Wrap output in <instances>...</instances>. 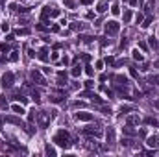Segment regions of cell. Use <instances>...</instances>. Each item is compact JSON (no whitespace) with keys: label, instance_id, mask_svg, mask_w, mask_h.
<instances>
[{"label":"cell","instance_id":"6da1fadb","mask_svg":"<svg viewBox=\"0 0 159 157\" xmlns=\"http://www.w3.org/2000/svg\"><path fill=\"white\" fill-rule=\"evenodd\" d=\"M54 142L59 146V148H63V150H68L72 146V142H71V135H68L65 129H59V131L54 135Z\"/></svg>","mask_w":159,"mask_h":157},{"label":"cell","instance_id":"7a4b0ae2","mask_svg":"<svg viewBox=\"0 0 159 157\" xmlns=\"http://www.w3.org/2000/svg\"><path fill=\"white\" fill-rule=\"evenodd\" d=\"M106 35H117V33L120 32V24L117 22V20H109V22H106Z\"/></svg>","mask_w":159,"mask_h":157},{"label":"cell","instance_id":"3957f363","mask_svg":"<svg viewBox=\"0 0 159 157\" xmlns=\"http://www.w3.org/2000/svg\"><path fill=\"white\" fill-rule=\"evenodd\" d=\"M0 81H2L0 85H2L4 89H11L13 87V81H15V76H13V72H4Z\"/></svg>","mask_w":159,"mask_h":157},{"label":"cell","instance_id":"277c9868","mask_svg":"<svg viewBox=\"0 0 159 157\" xmlns=\"http://www.w3.org/2000/svg\"><path fill=\"white\" fill-rule=\"evenodd\" d=\"M30 76H32V80L35 81V83H39V85H46V81H45V76L41 74L37 69H33L32 72H30Z\"/></svg>","mask_w":159,"mask_h":157},{"label":"cell","instance_id":"5b68a950","mask_svg":"<svg viewBox=\"0 0 159 157\" xmlns=\"http://www.w3.org/2000/svg\"><path fill=\"white\" fill-rule=\"evenodd\" d=\"M83 135H93V137H102V129L100 128H93V126H89V128H83V131H81Z\"/></svg>","mask_w":159,"mask_h":157},{"label":"cell","instance_id":"8992f818","mask_svg":"<svg viewBox=\"0 0 159 157\" xmlns=\"http://www.w3.org/2000/svg\"><path fill=\"white\" fill-rule=\"evenodd\" d=\"M4 120L8 122V124H15V126H20V128H24V129L28 128V126H26L22 120H20V118H17V117H4Z\"/></svg>","mask_w":159,"mask_h":157},{"label":"cell","instance_id":"52a82bcc","mask_svg":"<svg viewBox=\"0 0 159 157\" xmlns=\"http://www.w3.org/2000/svg\"><path fill=\"white\" fill-rule=\"evenodd\" d=\"M48 120H50V113H39V126L41 128H46Z\"/></svg>","mask_w":159,"mask_h":157},{"label":"cell","instance_id":"ba28073f","mask_svg":"<svg viewBox=\"0 0 159 157\" xmlns=\"http://www.w3.org/2000/svg\"><path fill=\"white\" fill-rule=\"evenodd\" d=\"M76 118L81 120V122H91V120H93V115H91V113L81 111V113H76Z\"/></svg>","mask_w":159,"mask_h":157},{"label":"cell","instance_id":"9c48e42d","mask_svg":"<svg viewBox=\"0 0 159 157\" xmlns=\"http://www.w3.org/2000/svg\"><path fill=\"white\" fill-rule=\"evenodd\" d=\"M146 144L150 146V148H157V144H159V139L155 137V135H152V137H146Z\"/></svg>","mask_w":159,"mask_h":157},{"label":"cell","instance_id":"30bf717a","mask_svg":"<svg viewBox=\"0 0 159 157\" xmlns=\"http://www.w3.org/2000/svg\"><path fill=\"white\" fill-rule=\"evenodd\" d=\"M81 94H83V96H91V98H93V102H96L98 105H104V100L98 96V94H93V92H81Z\"/></svg>","mask_w":159,"mask_h":157},{"label":"cell","instance_id":"8fae6325","mask_svg":"<svg viewBox=\"0 0 159 157\" xmlns=\"http://www.w3.org/2000/svg\"><path fill=\"white\" fill-rule=\"evenodd\" d=\"M106 139H107L109 144H113V142H115V129L113 128H109L107 131H106Z\"/></svg>","mask_w":159,"mask_h":157},{"label":"cell","instance_id":"7c38bea8","mask_svg":"<svg viewBox=\"0 0 159 157\" xmlns=\"http://www.w3.org/2000/svg\"><path fill=\"white\" fill-rule=\"evenodd\" d=\"M113 80H115V81H119L120 85H130V80H128L126 76H113Z\"/></svg>","mask_w":159,"mask_h":157},{"label":"cell","instance_id":"4fadbf2b","mask_svg":"<svg viewBox=\"0 0 159 157\" xmlns=\"http://www.w3.org/2000/svg\"><path fill=\"white\" fill-rule=\"evenodd\" d=\"M39 59L45 61V63L48 61V48H41V50H39Z\"/></svg>","mask_w":159,"mask_h":157},{"label":"cell","instance_id":"5bb4252c","mask_svg":"<svg viewBox=\"0 0 159 157\" xmlns=\"http://www.w3.org/2000/svg\"><path fill=\"white\" fill-rule=\"evenodd\" d=\"M50 11H52V8H50V6L43 8V11H41V19H43V20H46L48 17H50Z\"/></svg>","mask_w":159,"mask_h":157},{"label":"cell","instance_id":"9a60e30c","mask_svg":"<svg viewBox=\"0 0 159 157\" xmlns=\"http://www.w3.org/2000/svg\"><path fill=\"white\" fill-rule=\"evenodd\" d=\"M11 109H13V113H17V115H24V113H26V111H24V107H22V105H19V104L11 105Z\"/></svg>","mask_w":159,"mask_h":157},{"label":"cell","instance_id":"2e32d148","mask_svg":"<svg viewBox=\"0 0 159 157\" xmlns=\"http://www.w3.org/2000/svg\"><path fill=\"white\" fill-rule=\"evenodd\" d=\"M71 74H72L74 78H78L80 74H81V67H80V65H74V67H72V70H71Z\"/></svg>","mask_w":159,"mask_h":157},{"label":"cell","instance_id":"e0dca14e","mask_svg":"<svg viewBox=\"0 0 159 157\" xmlns=\"http://www.w3.org/2000/svg\"><path fill=\"white\" fill-rule=\"evenodd\" d=\"M146 81H148V83H152V85H159V76H157V74H155V76H148Z\"/></svg>","mask_w":159,"mask_h":157},{"label":"cell","instance_id":"ac0fdd59","mask_svg":"<svg viewBox=\"0 0 159 157\" xmlns=\"http://www.w3.org/2000/svg\"><path fill=\"white\" fill-rule=\"evenodd\" d=\"M45 153H46V155H50V157H56V150H54L50 144H46V148H45Z\"/></svg>","mask_w":159,"mask_h":157},{"label":"cell","instance_id":"d6986e66","mask_svg":"<svg viewBox=\"0 0 159 157\" xmlns=\"http://www.w3.org/2000/svg\"><path fill=\"white\" fill-rule=\"evenodd\" d=\"M131 17H133V13H131L130 9H126V11H124V22H130V20H131Z\"/></svg>","mask_w":159,"mask_h":157},{"label":"cell","instance_id":"ffe728a7","mask_svg":"<svg viewBox=\"0 0 159 157\" xmlns=\"http://www.w3.org/2000/svg\"><path fill=\"white\" fill-rule=\"evenodd\" d=\"M71 28H72V30H76V32H78V30L81 32V30L85 28V24H81V22H74V24H71Z\"/></svg>","mask_w":159,"mask_h":157},{"label":"cell","instance_id":"44dd1931","mask_svg":"<svg viewBox=\"0 0 159 157\" xmlns=\"http://www.w3.org/2000/svg\"><path fill=\"white\" fill-rule=\"evenodd\" d=\"M124 133H126V135H130V137H133V135H137V133H135V129H131V126H130V124H128L126 128H124Z\"/></svg>","mask_w":159,"mask_h":157},{"label":"cell","instance_id":"7402d4cb","mask_svg":"<svg viewBox=\"0 0 159 157\" xmlns=\"http://www.w3.org/2000/svg\"><path fill=\"white\" fill-rule=\"evenodd\" d=\"M126 122L130 126H133V124H139V117H128L126 118Z\"/></svg>","mask_w":159,"mask_h":157},{"label":"cell","instance_id":"603a6c76","mask_svg":"<svg viewBox=\"0 0 159 157\" xmlns=\"http://www.w3.org/2000/svg\"><path fill=\"white\" fill-rule=\"evenodd\" d=\"M131 54H133V59H135V61H142V59H144V57H142V54H141L139 50H133Z\"/></svg>","mask_w":159,"mask_h":157},{"label":"cell","instance_id":"cb8c5ba5","mask_svg":"<svg viewBox=\"0 0 159 157\" xmlns=\"http://www.w3.org/2000/svg\"><path fill=\"white\" fill-rule=\"evenodd\" d=\"M106 8H107V4H106V2H100L98 6H96V11H98V13H104V11H106Z\"/></svg>","mask_w":159,"mask_h":157},{"label":"cell","instance_id":"d4e9b609","mask_svg":"<svg viewBox=\"0 0 159 157\" xmlns=\"http://www.w3.org/2000/svg\"><path fill=\"white\" fill-rule=\"evenodd\" d=\"M130 111H133V107H131V105H122V107H120V113H122V115H128Z\"/></svg>","mask_w":159,"mask_h":157},{"label":"cell","instance_id":"484cf974","mask_svg":"<svg viewBox=\"0 0 159 157\" xmlns=\"http://www.w3.org/2000/svg\"><path fill=\"white\" fill-rule=\"evenodd\" d=\"M17 35H30V30L28 28H19L17 30Z\"/></svg>","mask_w":159,"mask_h":157},{"label":"cell","instance_id":"4316f807","mask_svg":"<svg viewBox=\"0 0 159 157\" xmlns=\"http://www.w3.org/2000/svg\"><path fill=\"white\" fill-rule=\"evenodd\" d=\"M0 52H2V54L9 52V44H8V43H0Z\"/></svg>","mask_w":159,"mask_h":157},{"label":"cell","instance_id":"83f0119b","mask_svg":"<svg viewBox=\"0 0 159 157\" xmlns=\"http://www.w3.org/2000/svg\"><path fill=\"white\" fill-rule=\"evenodd\" d=\"M148 41H150V46H152V48H154V50H157V48H159V43H157V41H155L154 37H150Z\"/></svg>","mask_w":159,"mask_h":157},{"label":"cell","instance_id":"f1b7e54d","mask_svg":"<svg viewBox=\"0 0 159 157\" xmlns=\"http://www.w3.org/2000/svg\"><path fill=\"white\" fill-rule=\"evenodd\" d=\"M144 124H154V126H159V122H157L155 118H152V117H148V118H144Z\"/></svg>","mask_w":159,"mask_h":157},{"label":"cell","instance_id":"f546056e","mask_svg":"<svg viewBox=\"0 0 159 157\" xmlns=\"http://www.w3.org/2000/svg\"><path fill=\"white\" fill-rule=\"evenodd\" d=\"M50 102L52 104H61V102H63V96H50Z\"/></svg>","mask_w":159,"mask_h":157},{"label":"cell","instance_id":"4dcf8cb0","mask_svg":"<svg viewBox=\"0 0 159 157\" xmlns=\"http://www.w3.org/2000/svg\"><path fill=\"white\" fill-rule=\"evenodd\" d=\"M111 13H113V15H119V13H120L119 4H113V6H111Z\"/></svg>","mask_w":159,"mask_h":157},{"label":"cell","instance_id":"1f68e13d","mask_svg":"<svg viewBox=\"0 0 159 157\" xmlns=\"http://www.w3.org/2000/svg\"><path fill=\"white\" fill-rule=\"evenodd\" d=\"M80 39L83 41V43H93V39H94V37H91V35H80Z\"/></svg>","mask_w":159,"mask_h":157},{"label":"cell","instance_id":"d6a6232c","mask_svg":"<svg viewBox=\"0 0 159 157\" xmlns=\"http://www.w3.org/2000/svg\"><path fill=\"white\" fill-rule=\"evenodd\" d=\"M139 48H141L142 52H148V44L144 43V41H139Z\"/></svg>","mask_w":159,"mask_h":157},{"label":"cell","instance_id":"836d02e7","mask_svg":"<svg viewBox=\"0 0 159 157\" xmlns=\"http://www.w3.org/2000/svg\"><path fill=\"white\" fill-rule=\"evenodd\" d=\"M32 98L35 100V104H39V102H41V96H39V92H37V91H33V92H32Z\"/></svg>","mask_w":159,"mask_h":157},{"label":"cell","instance_id":"e575fe53","mask_svg":"<svg viewBox=\"0 0 159 157\" xmlns=\"http://www.w3.org/2000/svg\"><path fill=\"white\" fill-rule=\"evenodd\" d=\"M17 59H19V52H17V50H13V52H11V56H9V61H17Z\"/></svg>","mask_w":159,"mask_h":157},{"label":"cell","instance_id":"d590c367","mask_svg":"<svg viewBox=\"0 0 159 157\" xmlns=\"http://www.w3.org/2000/svg\"><path fill=\"white\" fill-rule=\"evenodd\" d=\"M0 107H8V100H6V96H4V94L0 96Z\"/></svg>","mask_w":159,"mask_h":157},{"label":"cell","instance_id":"8d00e7d4","mask_svg":"<svg viewBox=\"0 0 159 157\" xmlns=\"http://www.w3.org/2000/svg\"><path fill=\"white\" fill-rule=\"evenodd\" d=\"M85 74H87V76H93V74H94V70H93V67H91V65H87V67H85Z\"/></svg>","mask_w":159,"mask_h":157},{"label":"cell","instance_id":"74e56055","mask_svg":"<svg viewBox=\"0 0 159 157\" xmlns=\"http://www.w3.org/2000/svg\"><path fill=\"white\" fill-rule=\"evenodd\" d=\"M131 144H133L131 139H122V146H131Z\"/></svg>","mask_w":159,"mask_h":157},{"label":"cell","instance_id":"f35d334b","mask_svg":"<svg viewBox=\"0 0 159 157\" xmlns=\"http://www.w3.org/2000/svg\"><path fill=\"white\" fill-rule=\"evenodd\" d=\"M50 17H59V9H58V8H52V11H50Z\"/></svg>","mask_w":159,"mask_h":157},{"label":"cell","instance_id":"ab89813d","mask_svg":"<svg viewBox=\"0 0 159 157\" xmlns=\"http://www.w3.org/2000/svg\"><path fill=\"white\" fill-rule=\"evenodd\" d=\"M104 63H107V65H115V59H113L111 56H109V57H106V59H104Z\"/></svg>","mask_w":159,"mask_h":157},{"label":"cell","instance_id":"60d3db41","mask_svg":"<svg viewBox=\"0 0 159 157\" xmlns=\"http://www.w3.org/2000/svg\"><path fill=\"white\" fill-rule=\"evenodd\" d=\"M17 100L20 102V104H26V102H28V98H24L22 94H17Z\"/></svg>","mask_w":159,"mask_h":157},{"label":"cell","instance_id":"b9f144b4","mask_svg":"<svg viewBox=\"0 0 159 157\" xmlns=\"http://www.w3.org/2000/svg\"><path fill=\"white\" fill-rule=\"evenodd\" d=\"M152 24V17H148L146 20H144V22H142V28H148V26Z\"/></svg>","mask_w":159,"mask_h":157},{"label":"cell","instance_id":"7bdbcfd3","mask_svg":"<svg viewBox=\"0 0 159 157\" xmlns=\"http://www.w3.org/2000/svg\"><path fill=\"white\" fill-rule=\"evenodd\" d=\"M124 2H126V4H130V6H133V8H135V6L139 4V0H124Z\"/></svg>","mask_w":159,"mask_h":157},{"label":"cell","instance_id":"ee69618b","mask_svg":"<svg viewBox=\"0 0 159 157\" xmlns=\"http://www.w3.org/2000/svg\"><path fill=\"white\" fill-rule=\"evenodd\" d=\"M28 120H30V122H33V120H35V109H33V111L28 115Z\"/></svg>","mask_w":159,"mask_h":157},{"label":"cell","instance_id":"f6af8a7d","mask_svg":"<svg viewBox=\"0 0 159 157\" xmlns=\"http://www.w3.org/2000/svg\"><path fill=\"white\" fill-rule=\"evenodd\" d=\"M130 74H131V78H139V76H137V70L133 69V67H131V69H130Z\"/></svg>","mask_w":159,"mask_h":157},{"label":"cell","instance_id":"bcb514c9","mask_svg":"<svg viewBox=\"0 0 159 157\" xmlns=\"http://www.w3.org/2000/svg\"><path fill=\"white\" fill-rule=\"evenodd\" d=\"M152 8H154V0H150V2H146V11H150Z\"/></svg>","mask_w":159,"mask_h":157},{"label":"cell","instance_id":"7dc6e473","mask_svg":"<svg viewBox=\"0 0 159 157\" xmlns=\"http://www.w3.org/2000/svg\"><path fill=\"white\" fill-rule=\"evenodd\" d=\"M139 135H141V137H142V139H146V137H148V133H146V129H141V131H139Z\"/></svg>","mask_w":159,"mask_h":157},{"label":"cell","instance_id":"c3c4849f","mask_svg":"<svg viewBox=\"0 0 159 157\" xmlns=\"http://www.w3.org/2000/svg\"><path fill=\"white\" fill-rule=\"evenodd\" d=\"M65 6H68V8H74V2H72V0H65Z\"/></svg>","mask_w":159,"mask_h":157},{"label":"cell","instance_id":"681fc988","mask_svg":"<svg viewBox=\"0 0 159 157\" xmlns=\"http://www.w3.org/2000/svg\"><path fill=\"white\" fill-rule=\"evenodd\" d=\"M74 107H85L83 102H74Z\"/></svg>","mask_w":159,"mask_h":157},{"label":"cell","instance_id":"f907efd6","mask_svg":"<svg viewBox=\"0 0 159 157\" xmlns=\"http://www.w3.org/2000/svg\"><path fill=\"white\" fill-rule=\"evenodd\" d=\"M9 9H11V11H17L19 6H17V4H9Z\"/></svg>","mask_w":159,"mask_h":157},{"label":"cell","instance_id":"816d5d0a","mask_svg":"<svg viewBox=\"0 0 159 157\" xmlns=\"http://www.w3.org/2000/svg\"><path fill=\"white\" fill-rule=\"evenodd\" d=\"M58 57H59V54H58V52H54V54H52V57H50V59H52V61H58Z\"/></svg>","mask_w":159,"mask_h":157},{"label":"cell","instance_id":"f5cc1de1","mask_svg":"<svg viewBox=\"0 0 159 157\" xmlns=\"http://www.w3.org/2000/svg\"><path fill=\"white\" fill-rule=\"evenodd\" d=\"M104 65H106V63H104V61H96V69H102Z\"/></svg>","mask_w":159,"mask_h":157},{"label":"cell","instance_id":"db71d44e","mask_svg":"<svg viewBox=\"0 0 159 157\" xmlns=\"http://www.w3.org/2000/svg\"><path fill=\"white\" fill-rule=\"evenodd\" d=\"M94 2V0H81V4H83V6H89V4H93Z\"/></svg>","mask_w":159,"mask_h":157},{"label":"cell","instance_id":"11a10c76","mask_svg":"<svg viewBox=\"0 0 159 157\" xmlns=\"http://www.w3.org/2000/svg\"><path fill=\"white\" fill-rule=\"evenodd\" d=\"M35 28H37L39 32H45V30H46V28H45V26H43V24H37V26H35Z\"/></svg>","mask_w":159,"mask_h":157},{"label":"cell","instance_id":"9f6ffc18","mask_svg":"<svg viewBox=\"0 0 159 157\" xmlns=\"http://www.w3.org/2000/svg\"><path fill=\"white\" fill-rule=\"evenodd\" d=\"M28 56H30V57H35V50L30 48V50H28Z\"/></svg>","mask_w":159,"mask_h":157},{"label":"cell","instance_id":"6f0895ef","mask_svg":"<svg viewBox=\"0 0 159 157\" xmlns=\"http://www.w3.org/2000/svg\"><path fill=\"white\" fill-rule=\"evenodd\" d=\"M58 76H59V78H65V80H67V72H63V70H61V72L58 74Z\"/></svg>","mask_w":159,"mask_h":157},{"label":"cell","instance_id":"680465c9","mask_svg":"<svg viewBox=\"0 0 159 157\" xmlns=\"http://www.w3.org/2000/svg\"><path fill=\"white\" fill-rule=\"evenodd\" d=\"M9 30V24H2V32H8Z\"/></svg>","mask_w":159,"mask_h":157},{"label":"cell","instance_id":"91938a15","mask_svg":"<svg viewBox=\"0 0 159 157\" xmlns=\"http://www.w3.org/2000/svg\"><path fill=\"white\" fill-rule=\"evenodd\" d=\"M154 107H157V109H159V100H155V102H154Z\"/></svg>","mask_w":159,"mask_h":157},{"label":"cell","instance_id":"94428289","mask_svg":"<svg viewBox=\"0 0 159 157\" xmlns=\"http://www.w3.org/2000/svg\"><path fill=\"white\" fill-rule=\"evenodd\" d=\"M154 67H155V69H159V59H157L155 63H154Z\"/></svg>","mask_w":159,"mask_h":157},{"label":"cell","instance_id":"6125c7cd","mask_svg":"<svg viewBox=\"0 0 159 157\" xmlns=\"http://www.w3.org/2000/svg\"><path fill=\"white\" fill-rule=\"evenodd\" d=\"M0 128H2V118H0Z\"/></svg>","mask_w":159,"mask_h":157},{"label":"cell","instance_id":"be15d7a7","mask_svg":"<svg viewBox=\"0 0 159 157\" xmlns=\"http://www.w3.org/2000/svg\"><path fill=\"white\" fill-rule=\"evenodd\" d=\"M2 61H4V57H0V63H2Z\"/></svg>","mask_w":159,"mask_h":157}]
</instances>
